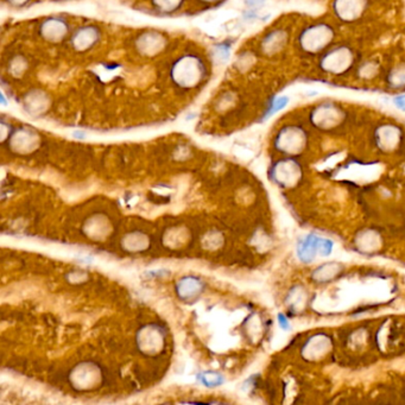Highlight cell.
<instances>
[{"mask_svg": "<svg viewBox=\"0 0 405 405\" xmlns=\"http://www.w3.org/2000/svg\"><path fill=\"white\" fill-rule=\"evenodd\" d=\"M278 320V325L283 331H289L290 329V322H289V319L284 314H278L277 315Z\"/></svg>", "mask_w": 405, "mask_h": 405, "instance_id": "obj_6", "label": "cell"}, {"mask_svg": "<svg viewBox=\"0 0 405 405\" xmlns=\"http://www.w3.org/2000/svg\"><path fill=\"white\" fill-rule=\"evenodd\" d=\"M352 61L349 52H347V48H336L335 50L327 54V56L322 61V67L329 71H341L348 66Z\"/></svg>", "mask_w": 405, "mask_h": 405, "instance_id": "obj_3", "label": "cell"}, {"mask_svg": "<svg viewBox=\"0 0 405 405\" xmlns=\"http://www.w3.org/2000/svg\"><path fill=\"white\" fill-rule=\"evenodd\" d=\"M365 8V0H336V13L342 19L352 20L356 18Z\"/></svg>", "mask_w": 405, "mask_h": 405, "instance_id": "obj_4", "label": "cell"}, {"mask_svg": "<svg viewBox=\"0 0 405 405\" xmlns=\"http://www.w3.org/2000/svg\"><path fill=\"white\" fill-rule=\"evenodd\" d=\"M393 104L398 110L405 112V94L403 95H398L393 99Z\"/></svg>", "mask_w": 405, "mask_h": 405, "instance_id": "obj_7", "label": "cell"}, {"mask_svg": "<svg viewBox=\"0 0 405 405\" xmlns=\"http://www.w3.org/2000/svg\"><path fill=\"white\" fill-rule=\"evenodd\" d=\"M333 37H334V31L331 26L327 24H316L305 29L298 40L303 49L315 53L328 46L333 40Z\"/></svg>", "mask_w": 405, "mask_h": 405, "instance_id": "obj_2", "label": "cell"}, {"mask_svg": "<svg viewBox=\"0 0 405 405\" xmlns=\"http://www.w3.org/2000/svg\"><path fill=\"white\" fill-rule=\"evenodd\" d=\"M289 101H290V99L288 97H281L278 99H276V100L272 103L270 106H268L266 113L264 115V119H267L274 115L275 113H277L278 111L283 110V108L287 107V105L289 104Z\"/></svg>", "mask_w": 405, "mask_h": 405, "instance_id": "obj_5", "label": "cell"}, {"mask_svg": "<svg viewBox=\"0 0 405 405\" xmlns=\"http://www.w3.org/2000/svg\"><path fill=\"white\" fill-rule=\"evenodd\" d=\"M334 243L332 240L318 237L315 234H309L298 241L297 257L303 263H310L314 260L318 252L322 257H327L332 253Z\"/></svg>", "mask_w": 405, "mask_h": 405, "instance_id": "obj_1", "label": "cell"}]
</instances>
